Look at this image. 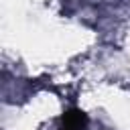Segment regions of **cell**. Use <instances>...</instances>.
<instances>
[{
  "mask_svg": "<svg viewBox=\"0 0 130 130\" xmlns=\"http://www.w3.org/2000/svg\"><path fill=\"white\" fill-rule=\"evenodd\" d=\"M87 118L79 112H71L67 116H63V130H85Z\"/></svg>",
  "mask_w": 130,
  "mask_h": 130,
  "instance_id": "1",
  "label": "cell"
}]
</instances>
